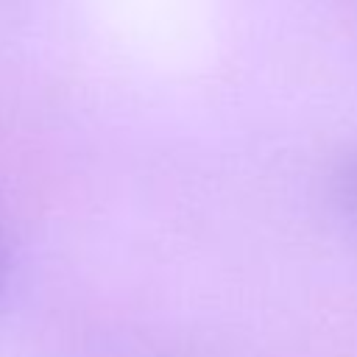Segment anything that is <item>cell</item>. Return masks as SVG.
Segmentation results:
<instances>
[{
	"mask_svg": "<svg viewBox=\"0 0 357 357\" xmlns=\"http://www.w3.org/2000/svg\"><path fill=\"white\" fill-rule=\"evenodd\" d=\"M351 192H354V195H357V170H354V173H351Z\"/></svg>",
	"mask_w": 357,
	"mask_h": 357,
	"instance_id": "1",
	"label": "cell"
},
{
	"mask_svg": "<svg viewBox=\"0 0 357 357\" xmlns=\"http://www.w3.org/2000/svg\"><path fill=\"white\" fill-rule=\"evenodd\" d=\"M0 284H3V257H0Z\"/></svg>",
	"mask_w": 357,
	"mask_h": 357,
	"instance_id": "2",
	"label": "cell"
}]
</instances>
